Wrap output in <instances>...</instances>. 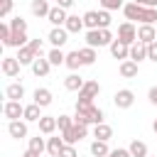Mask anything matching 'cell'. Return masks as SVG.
I'll return each instance as SVG.
<instances>
[{"label": "cell", "instance_id": "obj_1", "mask_svg": "<svg viewBox=\"0 0 157 157\" xmlns=\"http://www.w3.org/2000/svg\"><path fill=\"white\" fill-rule=\"evenodd\" d=\"M113 32L110 29H88L86 32V47H93V49H98V47H110L113 44Z\"/></svg>", "mask_w": 157, "mask_h": 157}, {"label": "cell", "instance_id": "obj_2", "mask_svg": "<svg viewBox=\"0 0 157 157\" xmlns=\"http://www.w3.org/2000/svg\"><path fill=\"white\" fill-rule=\"evenodd\" d=\"M118 42H123V44H128V47H132L135 42H137V27L132 25V22H123L120 27H118Z\"/></svg>", "mask_w": 157, "mask_h": 157}, {"label": "cell", "instance_id": "obj_3", "mask_svg": "<svg viewBox=\"0 0 157 157\" xmlns=\"http://www.w3.org/2000/svg\"><path fill=\"white\" fill-rule=\"evenodd\" d=\"M113 103H115V108L128 110V108H132V103H135V93H132L130 88H120V91H115Z\"/></svg>", "mask_w": 157, "mask_h": 157}, {"label": "cell", "instance_id": "obj_4", "mask_svg": "<svg viewBox=\"0 0 157 157\" xmlns=\"http://www.w3.org/2000/svg\"><path fill=\"white\" fill-rule=\"evenodd\" d=\"M2 115L7 118V123H10V120H20V118L25 115V105H22V101H7V103L2 105Z\"/></svg>", "mask_w": 157, "mask_h": 157}, {"label": "cell", "instance_id": "obj_5", "mask_svg": "<svg viewBox=\"0 0 157 157\" xmlns=\"http://www.w3.org/2000/svg\"><path fill=\"white\" fill-rule=\"evenodd\" d=\"M47 39H49V44H52V47L61 49V47L69 42V32H66V27H52V29H49V34H47Z\"/></svg>", "mask_w": 157, "mask_h": 157}, {"label": "cell", "instance_id": "obj_6", "mask_svg": "<svg viewBox=\"0 0 157 157\" xmlns=\"http://www.w3.org/2000/svg\"><path fill=\"white\" fill-rule=\"evenodd\" d=\"M123 15H125V20H128V22H135V20H137V22H142L145 7L130 0V2H125V5H123Z\"/></svg>", "mask_w": 157, "mask_h": 157}, {"label": "cell", "instance_id": "obj_7", "mask_svg": "<svg viewBox=\"0 0 157 157\" xmlns=\"http://www.w3.org/2000/svg\"><path fill=\"white\" fill-rule=\"evenodd\" d=\"M7 132H10V137H15V140H25L27 132H29L27 120H10V123H7Z\"/></svg>", "mask_w": 157, "mask_h": 157}, {"label": "cell", "instance_id": "obj_8", "mask_svg": "<svg viewBox=\"0 0 157 157\" xmlns=\"http://www.w3.org/2000/svg\"><path fill=\"white\" fill-rule=\"evenodd\" d=\"M49 22H52V27H64L66 25V20H69V12L64 10V7H59V5H52V10H49V17H47Z\"/></svg>", "mask_w": 157, "mask_h": 157}, {"label": "cell", "instance_id": "obj_9", "mask_svg": "<svg viewBox=\"0 0 157 157\" xmlns=\"http://www.w3.org/2000/svg\"><path fill=\"white\" fill-rule=\"evenodd\" d=\"M137 42H142V44L157 42V27L155 25H140L137 27Z\"/></svg>", "mask_w": 157, "mask_h": 157}, {"label": "cell", "instance_id": "obj_10", "mask_svg": "<svg viewBox=\"0 0 157 157\" xmlns=\"http://www.w3.org/2000/svg\"><path fill=\"white\" fill-rule=\"evenodd\" d=\"M20 61H17V56H2V64H0V69H2V74L7 76V78H15L17 74H20Z\"/></svg>", "mask_w": 157, "mask_h": 157}, {"label": "cell", "instance_id": "obj_11", "mask_svg": "<svg viewBox=\"0 0 157 157\" xmlns=\"http://www.w3.org/2000/svg\"><path fill=\"white\" fill-rule=\"evenodd\" d=\"M98 93H101V83H98V81H93V78H86V83H83V88L78 91V98H86V101H93V98H98Z\"/></svg>", "mask_w": 157, "mask_h": 157}, {"label": "cell", "instance_id": "obj_12", "mask_svg": "<svg viewBox=\"0 0 157 157\" xmlns=\"http://www.w3.org/2000/svg\"><path fill=\"white\" fill-rule=\"evenodd\" d=\"M52 101H54V96H52L49 88H44V86L34 88V93H32V103H37V105H42V108H49Z\"/></svg>", "mask_w": 157, "mask_h": 157}, {"label": "cell", "instance_id": "obj_13", "mask_svg": "<svg viewBox=\"0 0 157 157\" xmlns=\"http://www.w3.org/2000/svg\"><path fill=\"white\" fill-rule=\"evenodd\" d=\"M108 49H110V56H113V59H120V61L130 59V47L123 44V42H118V39H113V44H110Z\"/></svg>", "mask_w": 157, "mask_h": 157}, {"label": "cell", "instance_id": "obj_14", "mask_svg": "<svg viewBox=\"0 0 157 157\" xmlns=\"http://www.w3.org/2000/svg\"><path fill=\"white\" fill-rule=\"evenodd\" d=\"M118 71H120V76H123V78H135V76H137V71H140V64H137V61H132V59H125V61H120Z\"/></svg>", "mask_w": 157, "mask_h": 157}, {"label": "cell", "instance_id": "obj_15", "mask_svg": "<svg viewBox=\"0 0 157 157\" xmlns=\"http://www.w3.org/2000/svg\"><path fill=\"white\" fill-rule=\"evenodd\" d=\"M83 83H86V78L78 76L76 71H71V74L64 78V88H66V91H74V93H78V91L83 88Z\"/></svg>", "mask_w": 157, "mask_h": 157}, {"label": "cell", "instance_id": "obj_16", "mask_svg": "<svg viewBox=\"0 0 157 157\" xmlns=\"http://www.w3.org/2000/svg\"><path fill=\"white\" fill-rule=\"evenodd\" d=\"M78 113H83V115H86L88 125H98V123H105V120H103V118H105V113H103V108H98V105H91L88 110H78Z\"/></svg>", "mask_w": 157, "mask_h": 157}, {"label": "cell", "instance_id": "obj_17", "mask_svg": "<svg viewBox=\"0 0 157 157\" xmlns=\"http://www.w3.org/2000/svg\"><path fill=\"white\" fill-rule=\"evenodd\" d=\"M56 130H59L56 115H42V120H39V132H42V135H54Z\"/></svg>", "mask_w": 157, "mask_h": 157}, {"label": "cell", "instance_id": "obj_18", "mask_svg": "<svg viewBox=\"0 0 157 157\" xmlns=\"http://www.w3.org/2000/svg\"><path fill=\"white\" fill-rule=\"evenodd\" d=\"M49 10H52L49 0H32L29 2V12L34 17H49Z\"/></svg>", "mask_w": 157, "mask_h": 157}, {"label": "cell", "instance_id": "obj_19", "mask_svg": "<svg viewBox=\"0 0 157 157\" xmlns=\"http://www.w3.org/2000/svg\"><path fill=\"white\" fill-rule=\"evenodd\" d=\"M22 120H27V123H39V120H42V105H37V103H27V105H25V115H22Z\"/></svg>", "mask_w": 157, "mask_h": 157}, {"label": "cell", "instance_id": "obj_20", "mask_svg": "<svg viewBox=\"0 0 157 157\" xmlns=\"http://www.w3.org/2000/svg\"><path fill=\"white\" fill-rule=\"evenodd\" d=\"M64 147H66L64 137H59V135H54V137H47V152H49L52 157H59Z\"/></svg>", "mask_w": 157, "mask_h": 157}, {"label": "cell", "instance_id": "obj_21", "mask_svg": "<svg viewBox=\"0 0 157 157\" xmlns=\"http://www.w3.org/2000/svg\"><path fill=\"white\" fill-rule=\"evenodd\" d=\"M37 59H39V56L29 49V44H27V47H22V49H17V61H20L22 66H32Z\"/></svg>", "mask_w": 157, "mask_h": 157}, {"label": "cell", "instance_id": "obj_22", "mask_svg": "<svg viewBox=\"0 0 157 157\" xmlns=\"http://www.w3.org/2000/svg\"><path fill=\"white\" fill-rule=\"evenodd\" d=\"M64 66H66V69H71V71H78V69L83 66V56H81V52H78V49L69 52V54H66V61H64Z\"/></svg>", "mask_w": 157, "mask_h": 157}, {"label": "cell", "instance_id": "obj_23", "mask_svg": "<svg viewBox=\"0 0 157 157\" xmlns=\"http://www.w3.org/2000/svg\"><path fill=\"white\" fill-rule=\"evenodd\" d=\"M29 69H32V74H34V76H47V74L52 71V64H49V59H47V56H39Z\"/></svg>", "mask_w": 157, "mask_h": 157}, {"label": "cell", "instance_id": "obj_24", "mask_svg": "<svg viewBox=\"0 0 157 157\" xmlns=\"http://www.w3.org/2000/svg\"><path fill=\"white\" fill-rule=\"evenodd\" d=\"M5 98H7V101H22V98H25V86L17 83V81L10 83V86L5 88Z\"/></svg>", "mask_w": 157, "mask_h": 157}, {"label": "cell", "instance_id": "obj_25", "mask_svg": "<svg viewBox=\"0 0 157 157\" xmlns=\"http://www.w3.org/2000/svg\"><path fill=\"white\" fill-rule=\"evenodd\" d=\"M93 137H96V140L108 142V140L113 137V128H110L108 123H98V125H93Z\"/></svg>", "mask_w": 157, "mask_h": 157}, {"label": "cell", "instance_id": "obj_26", "mask_svg": "<svg viewBox=\"0 0 157 157\" xmlns=\"http://www.w3.org/2000/svg\"><path fill=\"white\" fill-rule=\"evenodd\" d=\"M47 59H49V64H52V66H64V61H66V52H64V49L52 47V49L47 52Z\"/></svg>", "mask_w": 157, "mask_h": 157}, {"label": "cell", "instance_id": "obj_27", "mask_svg": "<svg viewBox=\"0 0 157 157\" xmlns=\"http://www.w3.org/2000/svg\"><path fill=\"white\" fill-rule=\"evenodd\" d=\"M66 32L69 34H78L81 29H83V17H78V15H69V20H66Z\"/></svg>", "mask_w": 157, "mask_h": 157}, {"label": "cell", "instance_id": "obj_28", "mask_svg": "<svg viewBox=\"0 0 157 157\" xmlns=\"http://www.w3.org/2000/svg\"><path fill=\"white\" fill-rule=\"evenodd\" d=\"M27 44H29V37H27V32H12V37H10V42H7L5 47L22 49V47H27Z\"/></svg>", "mask_w": 157, "mask_h": 157}, {"label": "cell", "instance_id": "obj_29", "mask_svg": "<svg viewBox=\"0 0 157 157\" xmlns=\"http://www.w3.org/2000/svg\"><path fill=\"white\" fill-rule=\"evenodd\" d=\"M130 59L132 61H142V59H147V44H142V42H135L132 47H130Z\"/></svg>", "mask_w": 157, "mask_h": 157}, {"label": "cell", "instance_id": "obj_30", "mask_svg": "<svg viewBox=\"0 0 157 157\" xmlns=\"http://www.w3.org/2000/svg\"><path fill=\"white\" fill-rule=\"evenodd\" d=\"M88 150H91L93 157H108V155H110V147H108V142H103V140H93Z\"/></svg>", "mask_w": 157, "mask_h": 157}, {"label": "cell", "instance_id": "obj_31", "mask_svg": "<svg viewBox=\"0 0 157 157\" xmlns=\"http://www.w3.org/2000/svg\"><path fill=\"white\" fill-rule=\"evenodd\" d=\"M128 150H130L132 157H147V155H150V150H147V145H145L142 140H132V142L128 145Z\"/></svg>", "mask_w": 157, "mask_h": 157}, {"label": "cell", "instance_id": "obj_32", "mask_svg": "<svg viewBox=\"0 0 157 157\" xmlns=\"http://www.w3.org/2000/svg\"><path fill=\"white\" fill-rule=\"evenodd\" d=\"M27 150H32V152H37V155H42L44 150H47V137H29L27 140Z\"/></svg>", "mask_w": 157, "mask_h": 157}, {"label": "cell", "instance_id": "obj_33", "mask_svg": "<svg viewBox=\"0 0 157 157\" xmlns=\"http://www.w3.org/2000/svg\"><path fill=\"white\" fill-rule=\"evenodd\" d=\"M81 17H83V27L86 29H98V10H88Z\"/></svg>", "mask_w": 157, "mask_h": 157}, {"label": "cell", "instance_id": "obj_34", "mask_svg": "<svg viewBox=\"0 0 157 157\" xmlns=\"http://www.w3.org/2000/svg\"><path fill=\"white\" fill-rule=\"evenodd\" d=\"M78 52H81V56H83V66H93V64H96L98 52H96L93 47H81Z\"/></svg>", "mask_w": 157, "mask_h": 157}, {"label": "cell", "instance_id": "obj_35", "mask_svg": "<svg viewBox=\"0 0 157 157\" xmlns=\"http://www.w3.org/2000/svg\"><path fill=\"white\" fill-rule=\"evenodd\" d=\"M56 125L59 132H66L69 128H74V115H56Z\"/></svg>", "mask_w": 157, "mask_h": 157}, {"label": "cell", "instance_id": "obj_36", "mask_svg": "<svg viewBox=\"0 0 157 157\" xmlns=\"http://www.w3.org/2000/svg\"><path fill=\"white\" fill-rule=\"evenodd\" d=\"M98 5H101V10H108V12H113V10H123V0H98Z\"/></svg>", "mask_w": 157, "mask_h": 157}, {"label": "cell", "instance_id": "obj_37", "mask_svg": "<svg viewBox=\"0 0 157 157\" xmlns=\"http://www.w3.org/2000/svg\"><path fill=\"white\" fill-rule=\"evenodd\" d=\"M7 25H10V29H12V32H27V20H22L20 15H17V17H12Z\"/></svg>", "mask_w": 157, "mask_h": 157}, {"label": "cell", "instance_id": "obj_38", "mask_svg": "<svg viewBox=\"0 0 157 157\" xmlns=\"http://www.w3.org/2000/svg\"><path fill=\"white\" fill-rule=\"evenodd\" d=\"M108 27H110V12L98 10V29H108Z\"/></svg>", "mask_w": 157, "mask_h": 157}, {"label": "cell", "instance_id": "obj_39", "mask_svg": "<svg viewBox=\"0 0 157 157\" xmlns=\"http://www.w3.org/2000/svg\"><path fill=\"white\" fill-rule=\"evenodd\" d=\"M10 37H12L10 25H7V22H0V42H2V44H7V42H10Z\"/></svg>", "mask_w": 157, "mask_h": 157}, {"label": "cell", "instance_id": "obj_40", "mask_svg": "<svg viewBox=\"0 0 157 157\" xmlns=\"http://www.w3.org/2000/svg\"><path fill=\"white\" fill-rule=\"evenodd\" d=\"M29 49H32L37 56H47V54H44V42H42V39H29Z\"/></svg>", "mask_w": 157, "mask_h": 157}, {"label": "cell", "instance_id": "obj_41", "mask_svg": "<svg viewBox=\"0 0 157 157\" xmlns=\"http://www.w3.org/2000/svg\"><path fill=\"white\" fill-rule=\"evenodd\" d=\"M12 7H15V2H12V0H0V17H2V20H5V17H10Z\"/></svg>", "mask_w": 157, "mask_h": 157}, {"label": "cell", "instance_id": "obj_42", "mask_svg": "<svg viewBox=\"0 0 157 157\" xmlns=\"http://www.w3.org/2000/svg\"><path fill=\"white\" fill-rule=\"evenodd\" d=\"M108 157H132L130 155V150L128 147H115V150H110V155Z\"/></svg>", "mask_w": 157, "mask_h": 157}, {"label": "cell", "instance_id": "obj_43", "mask_svg": "<svg viewBox=\"0 0 157 157\" xmlns=\"http://www.w3.org/2000/svg\"><path fill=\"white\" fill-rule=\"evenodd\" d=\"M147 59L157 64V42H152V44H147Z\"/></svg>", "mask_w": 157, "mask_h": 157}, {"label": "cell", "instance_id": "obj_44", "mask_svg": "<svg viewBox=\"0 0 157 157\" xmlns=\"http://www.w3.org/2000/svg\"><path fill=\"white\" fill-rule=\"evenodd\" d=\"M59 157H78V152H76V147L74 145H66L64 150H61V155Z\"/></svg>", "mask_w": 157, "mask_h": 157}, {"label": "cell", "instance_id": "obj_45", "mask_svg": "<svg viewBox=\"0 0 157 157\" xmlns=\"http://www.w3.org/2000/svg\"><path fill=\"white\" fill-rule=\"evenodd\" d=\"M147 101H150L152 105H157V86H150V91H147Z\"/></svg>", "mask_w": 157, "mask_h": 157}, {"label": "cell", "instance_id": "obj_46", "mask_svg": "<svg viewBox=\"0 0 157 157\" xmlns=\"http://www.w3.org/2000/svg\"><path fill=\"white\" fill-rule=\"evenodd\" d=\"M74 2H76V0H56V5H59V7H64V10L74 7Z\"/></svg>", "mask_w": 157, "mask_h": 157}, {"label": "cell", "instance_id": "obj_47", "mask_svg": "<svg viewBox=\"0 0 157 157\" xmlns=\"http://www.w3.org/2000/svg\"><path fill=\"white\" fill-rule=\"evenodd\" d=\"M22 157H42V155H37V152H32V150H25Z\"/></svg>", "mask_w": 157, "mask_h": 157}, {"label": "cell", "instance_id": "obj_48", "mask_svg": "<svg viewBox=\"0 0 157 157\" xmlns=\"http://www.w3.org/2000/svg\"><path fill=\"white\" fill-rule=\"evenodd\" d=\"M145 7H157V0H145Z\"/></svg>", "mask_w": 157, "mask_h": 157}, {"label": "cell", "instance_id": "obj_49", "mask_svg": "<svg viewBox=\"0 0 157 157\" xmlns=\"http://www.w3.org/2000/svg\"><path fill=\"white\" fill-rule=\"evenodd\" d=\"M152 130H155V135H157V118L152 120Z\"/></svg>", "mask_w": 157, "mask_h": 157}, {"label": "cell", "instance_id": "obj_50", "mask_svg": "<svg viewBox=\"0 0 157 157\" xmlns=\"http://www.w3.org/2000/svg\"><path fill=\"white\" fill-rule=\"evenodd\" d=\"M132 2H137V5H142V7H145V0H132Z\"/></svg>", "mask_w": 157, "mask_h": 157}, {"label": "cell", "instance_id": "obj_51", "mask_svg": "<svg viewBox=\"0 0 157 157\" xmlns=\"http://www.w3.org/2000/svg\"><path fill=\"white\" fill-rule=\"evenodd\" d=\"M147 157H157V155H147Z\"/></svg>", "mask_w": 157, "mask_h": 157}]
</instances>
